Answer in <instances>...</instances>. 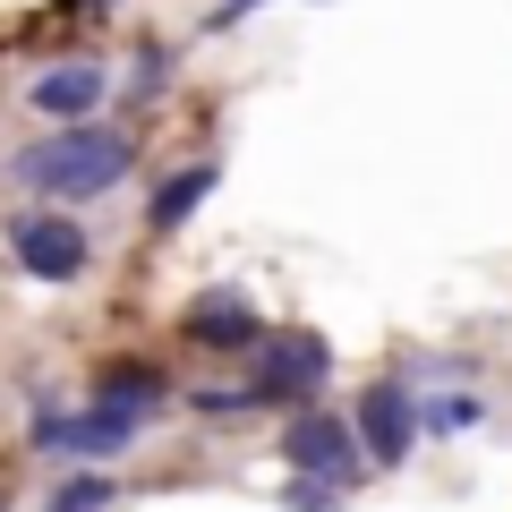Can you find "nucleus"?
I'll return each instance as SVG.
<instances>
[{"label":"nucleus","mask_w":512,"mask_h":512,"mask_svg":"<svg viewBox=\"0 0 512 512\" xmlns=\"http://www.w3.org/2000/svg\"><path fill=\"white\" fill-rule=\"evenodd\" d=\"M359 444H367V461H376V470H402L410 461V444H419V402H410V384L402 376H376L359 393Z\"/></svg>","instance_id":"20e7f679"},{"label":"nucleus","mask_w":512,"mask_h":512,"mask_svg":"<svg viewBox=\"0 0 512 512\" xmlns=\"http://www.w3.org/2000/svg\"><path fill=\"white\" fill-rule=\"evenodd\" d=\"M94 393H111V402H137V410H163V367H103V384Z\"/></svg>","instance_id":"9d476101"},{"label":"nucleus","mask_w":512,"mask_h":512,"mask_svg":"<svg viewBox=\"0 0 512 512\" xmlns=\"http://www.w3.org/2000/svg\"><path fill=\"white\" fill-rule=\"evenodd\" d=\"M188 342H205V350H256L265 325H256V308L239 291H205L197 308H188Z\"/></svg>","instance_id":"6e6552de"},{"label":"nucleus","mask_w":512,"mask_h":512,"mask_svg":"<svg viewBox=\"0 0 512 512\" xmlns=\"http://www.w3.org/2000/svg\"><path fill=\"white\" fill-rule=\"evenodd\" d=\"M248 9H265V0H222V9H214V26H239Z\"/></svg>","instance_id":"4468645a"},{"label":"nucleus","mask_w":512,"mask_h":512,"mask_svg":"<svg viewBox=\"0 0 512 512\" xmlns=\"http://www.w3.org/2000/svg\"><path fill=\"white\" fill-rule=\"evenodd\" d=\"M146 419L154 410H137V402H111V393H94L77 419H60V410H43L35 419V444L43 453H77V461H111V453H128V444L146 436Z\"/></svg>","instance_id":"f03ea898"},{"label":"nucleus","mask_w":512,"mask_h":512,"mask_svg":"<svg viewBox=\"0 0 512 512\" xmlns=\"http://www.w3.org/2000/svg\"><path fill=\"white\" fill-rule=\"evenodd\" d=\"M214 180H222V163H188V171H171V180L154 188V205H146V222H154V231H180V222L197 214L205 197H214Z\"/></svg>","instance_id":"1a4fd4ad"},{"label":"nucleus","mask_w":512,"mask_h":512,"mask_svg":"<svg viewBox=\"0 0 512 512\" xmlns=\"http://www.w3.org/2000/svg\"><path fill=\"white\" fill-rule=\"evenodd\" d=\"M128 137L120 128H94V120H69L60 137H43V146L18 154V180L43 188V197H103V188L128 180Z\"/></svg>","instance_id":"f257e3e1"},{"label":"nucleus","mask_w":512,"mask_h":512,"mask_svg":"<svg viewBox=\"0 0 512 512\" xmlns=\"http://www.w3.org/2000/svg\"><path fill=\"white\" fill-rule=\"evenodd\" d=\"M9 256H18V274H35V282H77L94 248H86V222L18 214V222H9Z\"/></svg>","instance_id":"39448f33"},{"label":"nucleus","mask_w":512,"mask_h":512,"mask_svg":"<svg viewBox=\"0 0 512 512\" xmlns=\"http://www.w3.org/2000/svg\"><path fill=\"white\" fill-rule=\"evenodd\" d=\"M26 103H35L43 120H94V103H103V69H94V60H60V69H43L35 86H26Z\"/></svg>","instance_id":"0eeeda50"},{"label":"nucleus","mask_w":512,"mask_h":512,"mask_svg":"<svg viewBox=\"0 0 512 512\" xmlns=\"http://www.w3.org/2000/svg\"><path fill=\"white\" fill-rule=\"evenodd\" d=\"M103 504H111V478H103V470H86V478H69V487H60L43 512H103Z\"/></svg>","instance_id":"f8f14e48"},{"label":"nucleus","mask_w":512,"mask_h":512,"mask_svg":"<svg viewBox=\"0 0 512 512\" xmlns=\"http://www.w3.org/2000/svg\"><path fill=\"white\" fill-rule=\"evenodd\" d=\"M265 359H256V393L265 402H316L333 384V350L325 333H274V342H256Z\"/></svg>","instance_id":"7ed1b4c3"},{"label":"nucleus","mask_w":512,"mask_h":512,"mask_svg":"<svg viewBox=\"0 0 512 512\" xmlns=\"http://www.w3.org/2000/svg\"><path fill=\"white\" fill-rule=\"evenodd\" d=\"M419 427H427V436H470V427H478V402H470V393H427V402H419Z\"/></svg>","instance_id":"9b49d317"},{"label":"nucleus","mask_w":512,"mask_h":512,"mask_svg":"<svg viewBox=\"0 0 512 512\" xmlns=\"http://www.w3.org/2000/svg\"><path fill=\"white\" fill-rule=\"evenodd\" d=\"M282 453H291V470H316V478H359V461H367V444H359V427L350 419H325V410H308L299 402L291 410V427H282Z\"/></svg>","instance_id":"423d86ee"},{"label":"nucleus","mask_w":512,"mask_h":512,"mask_svg":"<svg viewBox=\"0 0 512 512\" xmlns=\"http://www.w3.org/2000/svg\"><path fill=\"white\" fill-rule=\"evenodd\" d=\"M291 512H342V504H333V478L291 470Z\"/></svg>","instance_id":"ddd939ff"}]
</instances>
